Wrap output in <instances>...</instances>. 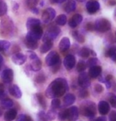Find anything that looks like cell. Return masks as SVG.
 <instances>
[{"mask_svg": "<svg viewBox=\"0 0 116 121\" xmlns=\"http://www.w3.org/2000/svg\"><path fill=\"white\" fill-rule=\"evenodd\" d=\"M69 90V85L65 78H56L48 86L45 95L48 98H58Z\"/></svg>", "mask_w": 116, "mask_h": 121, "instance_id": "obj_1", "label": "cell"}, {"mask_svg": "<svg viewBox=\"0 0 116 121\" xmlns=\"http://www.w3.org/2000/svg\"><path fill=\"white\" fill-rule=\"evenodd\" d=\"M81 112L84 116L92 118L96 113L95 104L91 101H87L81 105Z\"/></svg>", "mask_w": 116, "mask_h": 121, "instance_id": "obj_2", "label": "cell"}, {"mask_svg": "<svg viewBox=\"0 0 116 121\" xmlns=\"http://www.w3.org/2000/svg\"><path fill=\"white\" fill-rule=\"evenodd\" d=\"M94 26L95 30L100 32V33H105V32H107L111 29V24L107 19L99 18L95 21Z\"/></svg>", "mask_w": 116, "mask_h": 121, "instance_id": "obj_3", "label": "cell"}, {"mask_svg": "<svg viewBox=\"0 0 116 121\" xmlns=\"http://www.w3.org/2000/svg\"><path fill=\"white\" fill-rule=\"evenodd\" d=\"M60 33V29L56 26H52L47 29V32L44 34L43 36V42L49 41V40H53L57 37V36Z\"/></svg>", "mask_w": 116, "mask_h": 121, "instance_id": "obj_4", "label": "cell"}, {"mask_svg": "<svg viewBox=\"0 0 116 121\" xmlns=\"http://www.w3.org/2000/svg\"><path fill=\"white\" fill-rule=\"evenodd\" d=\"M43 36V30L41 26H38L37 28H34L31 30H29V32L26 34V40H33V41H37L40 40Z\"/></svg>", "mask_w": 116, "mask_h": 121, "instance_id": "obj_5", "label": "cell"}, {"mask_svg": "<svg viewBox=\"0 0 116 121\" xmlns=\"http://www.w3.org/2000/svg\"><path fill=\"white\" fill-rule=\"evenodd\" d=\"M60 62V56L56 52H50L45 58V63L49 67H53Z\"/></svg>", "mask_w": 116, "mask_h": 121, "instance_id": "obj_6", "label": "cell"}, {"mask_svg": "<svg viewBox=\"0 0 116 121\" xmlns=\"http://www.w3.org/2000/svg\"><path fill=\"white\" fill-rule=\"evenodd\" d=\"M56 16V11L53 8H47L44 10L42 13V19L45 23H49L51 21H53Z\"/></svg>", "mask_w": 116, "mask_h": 121, "instance_id": "obj_7", "label": "cell"}, {"mask_svg": "<svg viewBox=\"0 0 116 121\" xmlns=\"http://www.w3.org/2000/svg\"><path fill=\"white\" fill-rule=\"evenodd\" d=\"M78 84L79 86L82 88H88L90 86L91 82L90 79L88 78V75L87 73L85 72H81L80 74L79 75L78 78Z\"/></svg>", "mask_w": 116, "mask_h": 121, "instance_id": "obj_8", "label": "cell"}, {"mask_svg": "<svg viewBox=\"0 0 116 121\" xmlns=\"http://www.w3.org/2000/svg\"><path fill=\"white\" fill-rule=\"evenodd\" d=\"M63 63L65 67L67 70H72L75 67V65H76V58L72 55H68L64 59Z\"/></svg>", "mask_w": 116, "mask_h": 121, "instance_id": "obj_9", "label": "cell"}, {"mask_svg": "<svg viewBox=\"0 0 116 121\" xmlns=\"http://www.w3.org/2000/svg\"><path fill=\"white\" fill-rule=\"evenodd\" d=\"M79 117V109L76 106H72L68 109V120L76 121Z\"/></svg>", "mask_w": 116, "mask_h": 121, "instance_id": "obj_10", "label": "cell"}, {"mask_svg": "<svg viewBox=\"0 0 116 121\" xmlns=\"http://www.w3.org/2000/svg\"><path fill=\"white\" fill-rule=\"evenodd\" d=\"M2 80L3 81V82L6 84L10 83L13 81L14 78V72L11 69H5L3 71L1 74Z\"/></svg>", "mask_w": 116, "mask_h": 121, "instance_id": "obj_11", "label": "cell"}, {"mask_svg": "<svg viewBox=\"0 0 116 121\" xmlns=\"http://www.w3.org/2000/svg\"><path fill=\"white\" fill-rule=\"evenodd\" d=\"M11 59H12V62H14V64L22 65L26 61V56L22 53L17 52V53L13 55L12 57H11Z\"/></svg>", "mask_w": 116, "mask_h": 121, "instance_id": "obj_12", "label": "cell"}, {"mask_svg": "<svg viewBox=\"0 0 116 121\" xmlns=\"http://www.w3.org/2000/svg\"><path fill=\"white\" fill-rule=\"evenodd\" d=\"M100 5L97 1H89L86 4V8H87L88 12L89 13H95L99 10Z\"/></svg>", "mask_w": 116, "mask_h": 121, "instance_id": "obj_13", "label": "cell"}, {"mask_svg": "<svg viewBox=\"0 0 116 121\" xmlns=\"http://www.w3.org/2000/svg\"><path fill=\"white\" fill-rule=\"evenodd\" d=\"M82 20H83L82 15L79 14V13H76V14L72 16V17L69 20V26L71 27V28H76V27L82 22Z\"/></svg>", "mask_w": 116, "mask_h": 121, "instance_id": "obj_14", "label": "cell"}, {"mask_svg": "<svg viewBox=\"0 0 116 121\" xmlns=\"http://www.w3.org/2000/svg\"><path fill=\"white\" fill-rule=\"evenodd\" d=\"M98 108H99V112L101 115H107L110 111V105L107 101L101 100L99 103Z\"/></svg>", "mask_w": 116, "mask_h": 121, "instance_id": "obj_15", "label": "cell"}, {"mask_svg": "<svg viewBox=\"0 0 116 121\" xmlns=\"http://www.w3.org/2000/svg\"><path fill=\"white\" fill-rule=\"evenodd\" d=\"M9 92H10V94L15 98H18V99H19V98L22 97V91L17 85L11 86L9 88Z\"/></svg>", "mask_w": 116, "mask_h": 121, "instance_id": "obj_16", "label": "cell"}, {"mask_svg": "<svg viewBox=\"0 0 116 121\" xmlns=\"http://www.w3.org/2000/svg\"><path fill=\"white\" fill-rule=\"evenodd\" d=\"M38 26H41V21L37 18H29L26 22V27L29 30L37 28Z\"/></svg>", "mask_w": 116, "mask_h": 121, "instance_id": "obj_17", "label": "cell"}, {"mask_svg": "<svg viewBox=\"0 0 116 121\" xmlns=\"http://www.w3.org/2000/svg\"><path fill=\"white\" fill-rule=\"evenodd\" d=\"M101 72H102L101 67H99V66H94V67H90L88 74L92 78H95L99 77L100 75Z\"/></svg>", "mask_w": 116, "mask_h": 121, "instance_id": "obj_18", "label": "cell"}, {"mask_svg": "<svg viewBox=\"0 0 116 121\" xmlns=\"http://www.w3.org/2000/svg\"><path fill=\"white\" fill-rule=\"evenodd\" d=\"M70 48V40L68 37H64L60 40L59 44V48L61 52L67 51Z\"/></svg>", "mask_w": 116, "mask_h": 121, "instance_id": "obj_19", "label": "cell"}, {"mask_svg": "<svg viewBox=\"0 0 116 121\" xmlns=\"http://www.w3.org/2000/svg\"><path fill=\"white\" fill-rule=\"evenodd\" d=\"M17 117V111L14 108H11L7 112H6L4 115V120L5 121H12Z\"/></svg>", "mask_w": 116, "mask_h": 121, "instance_id": "obj_20", "label": "cell"}, {"mask_svg": "<svg viewBox=\"0 0 116 121\" xmlns=\"http://www.w3.org/2000/svg\"><path fill=\"white\" fill-rule=\"evenodd\" d=\"M42 61L39 59H36L34 60H32V63L30 64V69L33 71H38L42 69Z\"/></svg>", "mask_w": 116, "mask_h": 121, "instance_id": "obj_21", "label": "cell"}, {"mask_svg": "<svg viewBox=\"0 0 116 121\" xmlns=\"http://www.w3.org/2000/svg\"><path fill=\"white\" fill-rule=\"evenodd\" d=\"M76 4L74 0H69L65 6V10L67 13L72 12V11L76 10Z\"/></svg>", "mask_w": 116, "mask_h": 121, "instance_id": "obj_22", "label": "cell"}, {"mask_svg": "<svg viewBox=\"0 0 116 121\" xmlns=\"http://www.w3.org/2000/svg\"><path fill=\"white\" fill-rule=\"evenodd\" d=\"M53 41H52V40H49V41L44 42V44H43L40 48L41 53L44 54V53H46L47 52H49V50L52 48V47H53Z\"/></svg>", "mask_w": 116, "mask_h": 121, "instance_id": "obj_23", "label": "cell"}, {"mask_svg": "<svg viewBox=\"0 0 116 121\" xmlns=\"http://www.w3.org/2000/svg\"><path fill=\"white\" fill-rule=\"evenodd\" d=\"M75 100H76V97L72 93H69L64 98V104L65 106H69L74 103Z\"/></svg>", "mask_w": 116, "mask_h": 121, "instance_id": "obj_24", "label": "cell"}, {"mask_svg": "<svg viewBox=\"0 0 116 121\" xmlns=\"http://www.w3.org/2000/svg\"><path fill=\"white\" fill-rule=\"evenodd\" d=\"M13 104H14V103H13L12 100L9 99V98H6V99H4L0 101V106L4 109L11 108L13 106Z\"/></svg>", "mask_w": 116, "mask_h": 121, "instance_id": "obj_25", "label": "cell"}, {"mask_svg": "<svg viewBox=\"0 0 116 121\" xmlns=\"http://www.w3.org/2000/svg\"><path fill=\"white\" fill-rule=\"evenodd\" d=\"M67 22V17L65 14H60L56 17V24L58 26H65Z\"/></svg>", "mask_w": 116, "mask_h": 121, "instance_id": "obj_26", "label": "cell"}, {"mask_svg": "<svg viewBox=\"0 0 116 121\" xmlns=\"http://www.w3.org/2000/svg\"><path fill=\"white\" fill-rule=\"evenodd\" d=\"M78 54L79 56L83 57V58H87V57L89 56V55L91 54V51L89 48H88L84 47L79 50Z\"/></svg>", "mask_w": 116, "mask_h": 121, "instance_id": "obj_27", "label": "cell"}, {"mask_svg": "<svg viewBox=\"0 0 116 121\" xmlns=\"http://www.w3.org/2000/svg\"><path fill=\"white\" fill-rule=\"evenodd\" d=\"M86 67H87V63H85L84 61H79L78 63H77L76 65V70L78 72H84L86 69Z\"/></svg>", "mask_w": 116, "mask_h": 121, "instance_id": "obj_28", "label": "cell"}, {"mask_svg": "<svg viewBox=\"0 0 116 121\" xmlns=\"http://www.w3.org/2000/svg\"><path fill=\"white\" fill-rule=\"evenodd\" d=\"M7 11V5L5 2L0 0V17L5 15Z\"/></svg>", "mask_w": 116, "mask_h": 121, "instance_id": "obj_29", "label": "cell"}, {"mask_svg": "<svg viewBox=\"0 0 116 121\" xmlns=\"http://www.w3.org/2000/svg\"><path fill=\"white\" fill-rule=\"evenodd\" d=\"M10 46V42L7 40H0V52L2 51H6L7 50Z\"/></svg>", "mask_w": 116, "mask_h": 121, "instance_id": "obj_30", "label": "cell"}, {"mask_svg": "<svg viewBox=\"0 0 116 121\" xmlns=\"http://www.w3.org/2000/svg\"><path fill=\"white\" fill-rule=\"evenodd\" d=\"M68 119V109H62L58 113V120L60 121H65Z\"/></svg>", "mask_w": 116, "mask_h": 121, "instance_id": "obj_31", "label": "cell"}, {"mask_svg": "<svg viewBox=\"0 0 116 121\" xmlns=\"http://www.w3.org/2000/svg\"><path fill=\"white\" fill-rule=\"evenodd\" d=\"M26 45L29 49H36L37 48V41H33V40H26Z\"/></svg>", "mask_w": 116, "mask_h": 121, "instance_id": "obj_32", "label": "cell"}, {"mask_svg": "<svg viewBox=\"0 0 116 121\" xmlns=\"http://www.w3.org/2000/svg\"><path fill=\"white\" fill-rule=\"evenodd\" d=\"M72 36L76 39L77 41H79L80 43H83L84 41V38L83 35H81L78 31H74L73 33H72Z\"/></svg>", "mask_w": 116, "mask_h": 121, "instance_id": "obj_33", "label": "cell"}, {"mask_svg": "<svg viewBox=\"0 0 116 121\" xmlns=\"http://www.w3.org/2000/svg\"><path fill=\"white\" fill-rule=\"evenodd\" d=\"M98 63H99V59L97 58H95V57H93V58H91L88 60L87 66L89 67H94V66H96Z\"/></svg>", "mask_w": 116, "mask_h": 121, "instance_id": "obj_34", "label": "cell"}, {"mask_svg": "<svg viewBox=\"0 0 116 121\" xmlns=\"http://www.w3.org/2000/svg\"><path fill=\"white\" fill-rule=\"evenodd\" d=\"M56 109L52 108L50 109L47 113V117L49 119V120H53L56 119Z\"/></svg>", "mask_w": 116, "mask_h": 121, "instance_id": "obj_35", "label": "cell"}, {"mask_svg": "<svg viewBox=\"0 0 116 121\" xmlns=\"http://www.w3.org/2000/svg\"><path fill=\"white\" fill-rule=\"evenodd\" d=\"M36 96H37V100H38V102H39V104H41V105H42L44 108H46V102H45L43 95L41 94V93H37V94L36 95Z\"/></svg>", "mask_w": 116, "mask_h": 121, "instance_id": "obj_36", "label": "cell"}, {"mask_svg": "<svg viewBox=\"0 0 116 121\" xmlns=\"http://www.w3.org/2000/svg\"><path fill=\"white\" fill-rule=\"evenodd\" d=\"M38 121H49V119L47 117V115L43 111H40L37 113Z\"/></svg>", "mask_w": 116, "mask_h": 121, "instance_id": "obj_37", "label": "cell"}, {"mask_svg": "<svg viewBox=\"0 0 116 121\" xmlns=\"http://www.w3.org/2000/svg\"><path fill=\"white\" fill-rule=\"evenodd\" d=\"M52 108L53 109H57L60 107V100L58 99V98H54V99L52 100Z\"/></svg>", "mask_w": 116, "mask_h": 121, "instance_id": "obj_38", "label": "cell"}, {"mask_svg": "<svg viewBox=\"0 0 116 121\" xmlns=\"http://www.w3.org/2000/svg\"><path fill=\"white\" fill-rule=\"evenodd\" d=\"M16 121H33V120L27 115H23L21 114L16 119Z\"/></svg>", "mask_w": 116, "mask_h": 121, "instance_id": "obj_39", "label": "cell"}, {"mask_svg": "<svg viewBox=\"0 0 116 121\" xmlns=\"http://www.w3.org/2000/svg\"><path fill=\"white\" fill-rule=\"evenodd\" d=\"M115 54H116V46L110 48L106 52V56H107V57H112Z\"/></svg>", "mask_w": 116, "mask_h": 121, "instance_id": "obj_40", "label": "cell"}, {"mask_svg": "<svg viewBox=\"0 0 116 121\" xmlns=\"http://www.w3.org/2000/svg\"><path fill=\"white\" fill-rule=\"evenodd\" d=\"M6 94L3 89V86L2 84H0V101L6 99Z\"/></svg>", "mask_w": 116, "mask_h": 121, "instance_id": "obj_41", "label": "cell"}, {"mask_svg": "<svg viewBox=\"0 0 116 121\" xmlns=\"http://www.w3.org/2000/svg\"><path fill=\"white\" fill-rule=\"evenodd\" d=\"M45 76L43 74H37V76L35 77V82L37 83H42L45 82Z\"/></svg>", "mask_w": 116, "mask_h": 121, "instance_id": "obj_42", "label": "cell"}, {"mask_svg": "<svg viewBox=\"0 0 116 121\" xmlns=\"http://www.w3.org/2000/svg\"><path fill=\"white\" fill-rule=\"evenodd\" d=\"M109 100H110V103L111 104V106L114 107L115 108H116V95L111 94L110 96V98H109Z\"/></svg>", "mask_w": 116, "mask_h": 121, "instance_id": "obj_43", "label": "cell"}, {"mask_svg": "<svg viewBox=\"0 0 116 121\" xmlns=\"http://www.w3.org/2000/svg\"><path fill=\"white\" fill-rule=\"evenodd\" d=\"M26 4L29 7L33 8V7H35V5H37L38 0H26Z\"/></svg>", "mask_w": 116, "mask_h": 121, "instance_id": "obj_44", "label": "cell"}, {"mask_svg": "<svg viewBox=\"0 0 116 121\" xmlns=\"http://www.w3.org/2000/svg\"><path fill=\"white\" fill-rule=\"evenodd\" d=\"M88 96V90L84 88H82L80 91H79V97L82 98H86Z\"/></svg>", "mask_w": 116, "mask_h": 121, "instance_id": "obj_45", "label": "cell"}, {"mask_svg": "<svg viewBox=\"0 0 116 121\" xmlns=\"http://www.w3.org/2000/svg\"><path fill=\"white\" fill-rule=\"evenodd\" d=\"M27 54L29 55V59H30L31 60H34V59H37V54H36L35 52H33L32 51H28V52H27Z\"/></svg>", "mask_w": 116, "mask_h": 121, "instance_id": "obj_46", "label": "cell"}, {"mask_svg": "<svg viewBox=\"0 0 116 121\" xmlns=\"http://www.w3.org/2000/svg\"><path fill=\"white\" fill-rule=\"evenodd\" d=\"M109 120L110 121H116V112L112 111L109 116Z\"/></svg>", "mask_w": 116, "mask_h": 121, "instance_id": "obj_47", "label": "cell"}, {"mask_svg": "<svg viewBox=\"0 0 116 121\" xmlns=\"http://www.w3.org/2000/svg\"><path fill=\"white\" fill-rule=\"evenodd\" d=\"M95 90L96 91L97 93H101V92H103V87L101 85H99V84H96V85L95 86Z\"/></svg>", "mask_w": 116, "mask_h": 121, "instance_id": "obj_48", "label": "cell"}, {"mask_svg": "<svg viewBox=\"0 0 116 121\" xmlns=\"http://www.w3.org/2000/svg\"><path fill=\"white\" fill-rule=\"evenodd\" d=\"M87 29H88V30L92 31L93 29H95V26H94V25H92V23H88V24L87 25Z\"/></svg>", "mask_w": 116, "mask_h": 121, "instance_id": "obj_49", "label": "cell"}, {"mask_svg": "<svg viewBox=\"0 0 116 121\" xmlns=\"http://www.w3.org/2000/svg\"><path fill=\"white\" fill-rule=\"evenodd\" d=\"M95 121H107V118L105 116H100V117L95 119Z\"/></svg>", "mask_w": 116, "mask_h": 121, "instance_id": "obj_50", "label": "cell"}, {"mask_svg": "<svg viewBox=\"0 0 116 121\" xmlns=\"http://www.w3.org/2000/svg\"><path fill=\"white\" fill-rule=\"evenodd\" d=\"M31 11H32V13H35V14H38V13H39V11H38V9H37L36 7L31 8Z\"/></svg>", "mask_w": 116, "mask_h": 121, "instance_id": "obj_51", "label": "cell"}, {"mask_svg": "<svg viewBox=\"0 0 116 121\" xmlns=\"http://www.w3.org/2000/svg\"><path fill=\"white\" fill-rule=\"evenodd\" d=\"M111 59H112L113 61H115V62H116V54H115L114 56L111 57Z\"/></svg>", "mask_w": 116, "mask_h": 121, "instance_id": "obj_52", "label": "cell"}, {"mask_svg": "<svg viewBox=\"0 0 116 121\" xmlns=\"http://www.w3.org/2000/svg\"><path fill=\"white\" fill-rule=\"evenodd\" d=\"M3 56L0 55V65L2 64V63H3Z\"/></svg>", "mask_w": 116, "mask_h": 121, "instance_id": "obj_53", "label": "cell"}, {"mask_svg": "<svg viewBox=\"0 0 116 121\" xmlns=\"http://www.w3.org/2000/svg\"><path fill=\"white\" fill-rule=\"evenodd\" d=\"M116 4V1H112V2H110V5L111 6H114Z\"/></svg>", "mask_w": 116, "mask_h": 121, "instance_id": "obj_54", "label": "cell"}, {"mask_svg": "<svg viewBox=\"0 0 116 121\" xmlns=\"http://www.w3.org/2000/svg\"><path fill=\"white\" fill-rule=\"evenodd\" d=\"M49 1H50V3H56L58 2V0H49Z\"/></svg>", "mask_w": 116, "mask_h": 121, "instance_id": "obj_55", "label": "cell"}, {"mask_svg": "<svg viewBox=\"0 0 116 121\" xmlns=\"http://www.w3.org/2000/svg\"><path fill=\"white\" fill-rule=\"evenodd\" d=\"M66 0H58V2L57 3H64V2H65Z\"/></svg>", "mask_w": 116, "mask_h": 121, "instance_id": "obj_56", "label": "cell"}, {"mask_svg": "<svg viewBox=\"0 0 116 121\" xmlns=\"http://www.w3.org/2000/svg\"><path fill=\"white\" fill-rule=\"evenodd\" d=\"M91 54L93 55V56H95V55H96V54H95V52H94L93 51H91Z\"/></svg>", "mask_w": 116, "mask_h": 121, "instance_id": "obj_57", "label": "cell"}, {"mask_svg": "<svg viewBox=\"0 0 116 121\" xmlns=\"http://www.w3.org/2000/svg\"><path fill=\"white\" fill-rule=\"evenodd\" d=\"M2 115H3V110H2V109L0 108V116H1Z\"/></svg>", "mask_w": 116, "mask_h": 121, "instance_id": "obj_58", "label": "cell"}, {"mask_svg": "<svg viewBox=\"0 0 116 121\" xmlns=\"http://www.w3.org/2000/svg\"><path fill=\"white\" fill-rule=\"evenodd\" d=\"M78 2H80V3H82V2H84L85 0H77Z\"/></svg>", "mask_w": 116, "mask_h": 121, "instance_id": "obj_59", "label": "cell"}, {"mask_svg": "<svg viewBox=\"0 0 116 121\" xmlns=\"http://www.w3.org/2000/svg\"><path fill=\"white\" fill-rule=\"evenodd\" d=\"M91 121H95V120H91Z\"/></svg>", "mask_w": 116, "mask_h": 121, "instance_id": "obj_60", "label": "cell"}]
</instances>
